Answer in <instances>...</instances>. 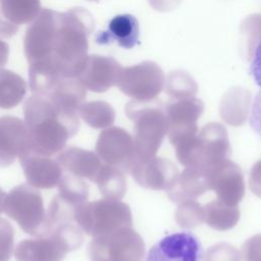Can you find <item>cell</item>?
<instances>
[{
    "mask_svg": "<svg viewBox=\"0 0 261 261\" xmlns=\"http://www.w3.org/2000/svg\"><path fill=\"white\" fill-rule=\"evenodd\" d=\"M176 157L186 167L209 170L226 160L230 154L227 132L220 124L211 123L192 138L174 146Z\"/></svg>",
    "mask_w": 261,
    "mask_h": 261,
    "instance_id": "6da1fadb",
    "label": "cell"
},
{
    "mask_svg": "<svg viewBox=\"0 0 261 261\" xmlns=\"http://www.w3.org/2000/svg\"><path fill=\"white\" fill-rule=\"evenodd\" d=\"M74 220L90 236H101L118 228L130 227L129 207L117 200H99L75 207Z\"/></svg>",
    "mask_w": 261,
    "mask_h": 261,
    "instance_id": "7a4b0ae2",
    "label": "cell"
},
{
    "mask_svg": "<svg viewBox=\"0 0 261 261\" xmlns=\"http://www.w3.org/2000/svg\"><path fill=\"white\" fill-rule=\"evenodd\" d=\"M4 212L29 234L42 237L46 232L47 215L40 193L28 185L14 188L5 196Z\"/></svg>",
    "mask_w": 261,
    "mask_h": 261,
    "instance_id": "3957f363",
    "label": "cell"
},
{
    "mask_svg": "<svg viewBox=\"0 0 261 261\" xmlns=\"http://www.w3.org/2000/svg\"><path fill=\"white\" fill-rule=\"evenodd\" d=\"M88 253L92 261H142L144 242L130 227H122L95 237Z\"/></svg>",
    "mask_w": 261,
    "mask_h": 261,
    "instance_id": "277c9868",
    "label": "cell"
},
{
    "mask_svg": "<svg viewBox=\"0 0 261 261\" xmlns=\"http://www.w3.org/2000/svg\"><path fill=\"white\" fill-rule=\"evenodd\" d=\"M146 261H204L199 238L190 230L168 234L149 250Z\"/></svg>",
    "mask_w": 261,
    "mask_h": 261,
    "instance_id": "5b68a950",
    "label": "cell"
},
{
    "mask_svg": "<svg viewBox=\"0 0 261 261\" xmlns=\"http://www.w3.org/2000/svg\"><path fill=\"white\" fill-rule=\"evenodd\" d=\"M96 150L108 165L123 172H130L139 161L132 137L121 128L102 132L97 141Z\"/></svg>",
    "mask_w": 261,
    "mask_h": 261,
    "instance_id": "8992f818",
    "label": "cell"
},
{
    "mask_svg": "<svg viewBox=\"0 0 261 261\" xmlns=\"http://www.w3.org/2000/svg\"><path fill=\"white\" fill-rule=\"evenodd\" d=\"M73 245L57 231H48L39 240H24L15 250L17 261H61Z\"/></svg>",
    "mask_w": 261,
    "mask_h": 261,
    "instance_id": "52a82bcc",
    "label": "cell"
},
{
    "mask_svg": "<svg viewBox=\"0 0 261 261\" xmlns=\"http://www.w3.org/2000/svg\"><path fill=\"white\" fill-rule=\"evenodd\" d=\"M209 190H213L218 200L236 206L245 194L244 176L241 168L226 159L208 170Z\"/></svg>",
    "mask_w": 261,
    "mask_h": 261,
    "instance_id": "ba28073f",
    "label": "cell"
},
{
    "mask_svg": "<svg viewBox=\"0 0 261 261\" xmlns=\"http://www.w3.org/2000/svg\"><path fill=\"white\" fill-rule=\"evenodd\" d=\"M130 172L139 185L153 190H170L178 177L176 167L164 158L138 161Z\"/></svg>",
    "mask_w": 261,
    "mask_h": 261,
    "instance_id": "9c48e42d",
    "label": "cell"
},
{
    "mask_svg": "<svg viewBox=\"0 0 261 261\" xmlns=\"http://www.w3.org/2000/svg\"><path fill=\"white\" fill-rule=\"evenodd\" d=\"M100 45L115 43L123 49H133L140 43L139 21L133 14L123 13L115 15L108 22L107 29L96 36Z\"/></svg>",
    "mask_w": 261,
    "mask_h": 261,
    "instance_id": "30bf717a",
    "label": "cell"
},
{
    "mask_svg": "<svg viewBox=\"0 0 261 261\" xmlns=\"http://www.w3.org/2000/svg\"><path fill=\"white\" fill-rule=\"evenodd\" d=\"M28 181L37 188L51 189L55 187L60 177L61 169L57 162L47 156L29 152L19 157Z\"/></svg>",
    "mask_w": 261,
    "mask_h": 261,
    "instance_id": "8fae6325",
    "label": "cell"
},
{
    "mask_svg": "<svg viewBox=\"0 0 261 261\" xmlns=\"http://www.w3.org/2000/svg\"><path fill=\"white\" fill-rule=\"evenodd\" d=\"M31 151L29 133L25 127L6 128L0 121V166L11 164L15 157Z\"/></svg>",
    "mask_w": 261,
    "mask_h": 261,
    "instance_id": "7c38bea8",
    "label": "cell"
},
{
    "mask_svg": "<svg viewBox=\"0 0 261 261\" xmlns=\"http://www.w3.org/2000/svg\"><path fill=\"white\" fill-rule=\"evenodd\" d=\"M57 159L66 170L93 181H95L102 166L99 158L94 153L77 148H70L66 152L60 153Z\"/></svg>",
    "mask_w": 261,
    "mask_h": 261,
    "instance_id": "4fadbf2b",
    "label": "cell"
},
{
    "mask_svg": "<svg viewBox=\"0 0 261 261\" xmlns=\"http://www.w3.org/2000/svg\"><path fill=\"white\" fill-rule=\"evenodd\" d=\"M203 216L209 226L224 230L236 225L240 217V211L237 205L229 206L216 199L204 207Z\"/></svg>",
    "mask_w": 261,
    "mask_h": 261,
    "instance_id": "5bb4252c",
    "label": "cell"
},
{
    "mask_svg": "<svg viewBox=\"0 0 261 261\" xmlns=\"http://www.w3.org/2000/svg\"><path fill=\"white\" fill-rule=\"evenodd\" d=\"M95 181L101 194L110 200L122 198L126 190V181L122 172L111 165H102Z\"/></svg>",
    "mask_w": 261,
    "mask_h": 261,
    "instance_id": "9a60e30c",
    "label": "cell"
},
{
    "mask_svg": "<svg viewBox=\"0 0 261 261\" xmlns=\"http://www.w3.org/2000/svg\"><path fill=\"white\" fill-rule=\"evenodd\" d=\"M13 248V229L9 222L0 218V261L10 259Z\"/></svg>",
    "mask_w": 261,
    "mask_h": 261,
    "instance_id": "2e32d148",
    "label": "cell"
},
{
    "mask_svg": "<svg viewBox=\"0 0 261 261\" xmlns=\"http://www.w3.org/2000/svg\"><path fill=\"white\" fill-rule=\"evenodd\" d=\"M245 261H261V234L248 240L242 250Z\"/></svg>",
    "mask_w": 261,
    "mask_h": 261,
    "instance_id": "e0dca14e",
    "label": "cell"
},
{
    "mask_svg": "<svg viewBox=\"0 0 261 261\" xmlns=\"http://www.w3.org/2000/svg\"><path fill=\"white\" fill-rule=\"evenodd\" d=\"M249 121L252 129L261 137V90L254 97Z\"/></svg>",
    "mask_w": 261,
    "mask_h": 261,
    "instance_id": "ac0fdd59",
    "label": "cell"
},
{
    "mask_svg": "<svg viewBox=\"0 0 261 261\" xmlns=\"http://www.w3.org/2000/svg\"><path fill=\"white\" fill-rule=\"evenodd\" d=\"M249 71L255 84L261 88V37L255 48V51L250 63Z\"/></svg>",
    "mask_w": 261,
    "mask_h": 261,
    "instance_id": "d6986e66",
    "label": "cell"
},
{
    "mask_svg": "<svg viewBox=\"0 0 261 261\" xmlns=\"http://www.w3.org/2000/svg\"><path fill=\"white\" fill-rule=\"evenodd\" d=\"M250 188L256 196L261 197V160L256 162L252 168Z\"/></svg>",
    "mask_w": 261,
    "mask_h": 261,
    "instance_id": "ffe728a7",
    "label": "cell"
},
{
    "mask_svg": "<svg viewBox=\"0 0 261 261\" xmlns=\"http://www.w3.org/2000/svg\"><path fill=\"white\" fill-rule=\"evenodd\" d=\"M5 196H6V194L0 189V213L2 212V209H3V202L5 199Z\"/></svg>",
    "mask_w": 261,
    "mask_h": 261,
    "instance_id": "44dd1931",
    "label": "cell"
}]
</instances>
